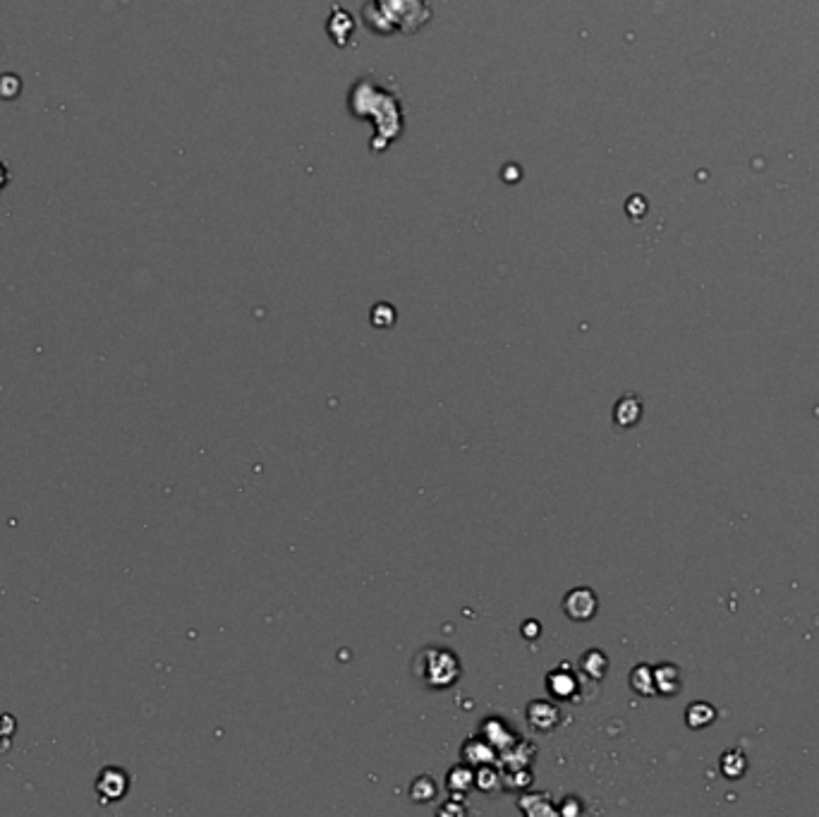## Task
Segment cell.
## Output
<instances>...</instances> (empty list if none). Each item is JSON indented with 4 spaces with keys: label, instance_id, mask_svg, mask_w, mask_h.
Returning <instances> with one entry per match:
<instances>
[{
    "label": "cell",
    "instance_id": "ba28073f",
    "mask_svg": "<svg viewBox=\"0 0 819 817\" xmlns=\"http://www.w3.org/2000/svg\"><path fill=\"white\" fill-rule=\"evenodd\" d=\"M745 770H748V762H745L743 755L736 753V750L724 755V760H721V772H724L728 779H738Z\"/></svg>",
    "mask_w": 819,
    "mask_h": 817
},
{
    "label": "cell",
    "instance_id": "52a82bcc",
    "mask_svg": "<svg viewBox=\"0 0 819 817\" xmlns=\"http://www.w3.org/2000/svg\"><path fill=\"white\" fill-rule=\"evenodd\" d=\"M582 669H585L594 681H599L606 674V657L597 650L587 652V655L582 657Z\"/></svg>",
    "mask_w": 819,
    "mask_h": 817
},
{
    "label": "cell",
    "instance_id": "8992f818",
    "mask_svg": "<svg viewBox=\"0 0 819 817\" xmlns=\"http://www.w3.org/2000/svg\"><path fill=\"white\" fill-rule=\"evenodd\" d=\"M630 686H633V691L640 695H654L657 693V686H654V671L645 667V664L635 667L633 674H630Z\"/></svg>",
    "mask_w": 819,
    "mask_h": 817
},
{
    "label": "cell",
    "instance_id": "5b68a950",
    "mask_svg": "<svg viewBox=\"0 0 819 817\" xmlns=\"http://www.w3.org/2000/svg\"><path fill=\"white\" fill-rule=\"evenodd\" d=\"M717 719V710L707 702H693L685 712V722H688L690 729H702V726H709Z\"/></svg>",
    "mask_w": 819,
    "mask_h": 817
},
{
    "label": "cell",
    "instance_id": "3957f363",
    "mask_svg": "<svg viewBox=\"0 0 819 817\" xmlns=\"http://www.w3.org/2000/svg\"><path fill=\"white\" fill-rule=\"evenodd\" d=\"M654 686L661 695H676L681 691V669L676 664H661L654 669Z\"/></svg>",
    "mask_w": 819,
    "mask_h": 817
},
{
    "label": "cell",
    "instance_id": "277c9868",
    "mask_svg": "<svg viewBox=\"0 0 819 817\" xmlns=\"http://www.w3.org/2000/svg\"><path fill=\"white\" fill-rule=\"evenodd\" d=\"M640 415H642V405L635 396H626L616 403V417H614L616 425L633 427L635 422L640 420Z\"/></svg>",
    "mask_w": 819,
    "mask_h": 817
},
{
    "label": "cell",
    "instance_id": "7a4b0ae2",
    "mask_svg": "<svg viewBox=\"0 0 819 817\" xmlns=\"http://www.w3.org/2000/svg\"><path fill=\"white\" fill-rule=\"evenodd\" d=\"M563 611H566L573 621L592 619L594 611H597V597H594L592 590H587V587H578V590L568 592L566 599H563Z\"/></svg>",
    "mask_w": 819,
    "mask_h": 817
},
{
    "label": "cell",
    "instance_id": "6da1fadb",
    "mask_svg": "<svg viewBox=\"0 0 819 817\" xmlns=\"http://www.w3.org/2000/svg\"><path fill=\"white\" fill-rule=\"evenodd\" d=\"M130 789V777L120 767H106L96 779V794L101 796V803L120 801Z\"/></svg>",
    "mask_w": 819,
    "mask_h": 817
}]
</instances>
